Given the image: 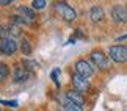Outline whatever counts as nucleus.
<instances>
[{
  "label": "nucleus",
  "mask_w": 127,
  "mask_h": 111,
  "mask_svg": "<svg viewBox=\"0 0 127 111\" xmlns=\"http://www.w3.org/2000/svg\"><path fill=\"white\" fill-rule=\"evenodd\" d=\"M55 11L60 14L66 22H72V21H75V17H77V13L74 11V8L69 6L66 2H57L55 3Z\"/></svg>",
  "instance_id": "1"
},
{
  "label": "nucleus",
  "mask_w": 127,
  "mask_h": 111,
  "mask_svg": "<svg viewBox=\"0 0 127 111\" xmlns=\"http://www.w3.org/2000/svg\"><path fill=\"white\" fill-rule=\"evenodd\" d=\"M90 56H91V61L94 63V66L99 67V69L105 70V69H108V67H110L108 56H107L104 52H100V50H93Z\"/></svg>",
  "instance_id": "2"
},
{
  "label": "nucleus",
  "mask_w": 127,
  "mask_h": 111,
  "mask_svg": "<svg viewBox=\"0 0 127 111\" xmlns=\"http://www.w3.org/2000/svg\"><path fill=\"white\" fill-rule=\"evenodd\" d=\"M108 55L115 63H126L127 61V47L126 45H111L108 50Z\"/></svg>",
  "instance_id": "3"
},
{
  "label": "nucleus",
  "mask_w": 127,
  "mask_h": 111,
  "mask_svg": "<svg viewBox=\"0 0 127 111\" xmlns=\"http://www.w3.org/2000/svg\"><path fill=\"white\" fill-rule=\"evenodd\" d=\"M74 67H75V74L85 77V78H90V77L94 74V67H93L86 60H79V61H75Z\"/></svg>",
  "instance_id": "4"
},
{
  "label": "nucleus",
  "mask_w": 127,
  "mask_h": 111,
  "mask_svg": "<svg viewBox=\"0 0 127 111\" xmlns=\"http://www.w3.org/2000/svg\"><path fill=\"white\" fill-rule=\"evenodd\" d=\"M111 17L116 23H126L127 22V8L124 5H115L111 8Z\"/></svg>",
  "instance_id": "5"
},
{
  "label": "nucleus",
  "mask_w": 127,
  "mask_h": 111,
  "mask_svg": "<svg viewBox=\"0 0 127 111\" xmlns=\"http://www.w3.org/2000/svg\"><path fill=\"white\" fill-rule=\"evenodd\" d=\"M17 50V44L13 38H5V39L0 41V52L6 56H11L14 52Z\"/></svg>",
  "instance_id": "6"
},
{
  "label": "nucleus",
  "mask_w": 127,
  "mask_h": 111,
  "mask_svg": "<svg viewBox=\"0 0 127 111\" xmlns=\"http://www.w3.org/2000/svg\"><path fill=\"white\" fill-rule=\"evenodd\" d=\"M72 86H74L75 91H79L80 94H83L90 89V81H88L85 77H82L79 74H74L72 75Z\"/></svg>",
  "instance_id": "7"
},
{
  "label": "nucleus",
  "mask_w": 127,
  "mask_h": 111,
  "mask_svg": "<svg viewBox=\"0 0 127 111\" xmlns=\"http://www.w3.org/2000/svg\"><path fill=\"white\" fill-rule=\"evenodd\" d=\"M28 70L24 67L22 64H16V67H14V72H13V78L16 83H22V81L28 80Z\"/></svg>",
  "instance_id": "8"
},
{
  "label": "nucleus",
  "mask_w": 127,
  "mask_h": 111,
  "mask_svg": "<svg viewBox=\"0 0 127 111\" xmlns=\"http://www.w3.org/2000/svg\"><path fill=\"white\" fill-rule=\"evenodd\" d=\"M66 100H69V102L74 103V105H79V107H82V105L85 103L83 94H80L79 91H75V89L67 91V92H66Z\"/></svg>",
  "instance_id": "9"
},
{
  "label": "nucleus",
  "mask_w": 127,
  "mask_h": 111,
  "mask_svg": "<svg viewBox=\"0 0 127 111\" xmlns=\"http://www.w3.org/2000/svg\"><path fill=\"white\" fill-rule=\"evenodd\" d=\"M19 13L22 14V22L24 23H30V22H33L35 21V11H33L32 8H28V6H21L17 9Z\"/></svg>",
  "instance_id": "10"
},
{
  "label": "nucleus",
  "mask_w": 127,
  "mask_h": 111,
  "mask_svg": "<svg viewBox=\"0 0 127 111\" xmlns=\"http://www.w3.org/2000/svg\"><path fill=\"white\" fill-rule=\"evenodd\" d=\"M104 16H105V13H104V9H102L100 6H93L91 8V11H90V17H91V21L94 22V23H97V22H100L102 19H104Z\"/></svg>",
  "instance_id": "11"
},
{
  "label": "nucleus",
  "mask_w": 127,
  "mask_h": 111,
  "mask_svg": "<svg viewBox=\"0 0 127 111\" xmlns=\"http://www.w3.org/2000/svg\"><path fill=\"white\" fill-rule=\"evenodd\" d=\"M21 50L24 55H30L32 53V42L27 39V38H24L22 39V44H21Z\"/></svg>",
  "instance_id": "12"
},
{
  "label": "nucleus",
  "mask_w": 127,
  "mask_h": 111,
  "mask_svg": "<svg viewBox=\"0 0 127 111\" xmlns=\"http://www.w3.org/2000/svg\"><path fill=\"white\" fill-rule=\"evenodd\" d=\"M22 66L25 67L27 70H36L38 67H39V64H38L36 61H33V60H24L22 61Z\"/></svg>",
  "instance_id": "13"
},
{
  "label": "nucleus",
  "mask_w": 127,
  "mask_h": 111,
  "mask_svg": "<svg viewBox=\"0 0 127 111\" xmlns=\"http://www.w3.org/2000/svg\"><path fill=\"white\" fill-rule=\"evenodd\" d=\"M8 74H9V69H8V66L5 64V63H2L0 61V81H3L5 78L8 77Z\"/></svg>",
  "instance_id": "14"
},
{
  "label": "nucleus",
  "mask_w": 127,
  "mask_h": 111,
  "mask_svg": "<svg viewBox=\"0 0 127 111\" xmlns=\"http://www.w3.org/2000/svg\"><path fill=\"white\" fill-rule=\"evenodd\" d=\"M64 111H83V108H82V107H79V105H74V103H71L69 100H66Z\"/></svg>",
  "instance_id": "15"
},
{
  "label": "nucleus",
  "mask_w": 127,
  "mask_h": 111,
  "mask_svg": "<svg viewBox=\"0 0 127 111\" xmlns=\"http://www.w3.org/2000/svg\"><path fill=\"white\" fill-rule=\"evenodd\" d=\"M8 30V35H13L14 38H17V36H21V28H19L16 23H14V25H11L9 28H6Z\"/></svg>",
  "instance_id": "16"
},
{
  "label": "nucleus",
  "mask_w": 127,
  "mask_h": 111,
  "mask_svg": "<svg viewBox=\"0 0 127 111\" xmlns=\"http://www.w3.org/2000/svg\"><path fill=\"white\" fill-rule=\"evenodd\" d=\"M46 8V0H33L32 2V9H42Z\"/></svg>",
  "instance_id": "17"
},
{
  "label": "nucleus",
  "mask_w": 127,
  "mask_h": 111,
  "mask_svg": "<svg viewBox=\"0 0 127 111\" xmlns=\"http://www.w3.org/2000/svg\"><path fill=\"white\" fill-rule=\"evenodd\" d=\"M0 103H2V105H6V107H11V108H16L17 105H19L16 100H0Z\"/></svg>",
  "instance_id": "18"
},
{
  "label": "nucleus",
  "mask_w": 127,
  "mask_h": 111,
  "mask_svg": "<svg viewBox=\"0 0 127 111\" xmlns=\"http://www.w3.org/2000/svg\"><path fill=\"white\" fill-rule=\"evenodd\" d=\"M58 74H60V69H55V70H53V72H52V80L55 81L57 86H60V83H58V80H57V78H58Z\"/></svg>",
  "instance_id": "19"
},
{
  "label": "nucleus",
  "mask_w": 127,
  "mask_h": 111,
  "mask_svg": "<svg viewBox=\"0 0 127 111\" xmlns=\"http://www.w3.org/2000/svg\"><path fill=\"white\" fill-rule=\"evenodd\" d=\"M5 38H8V30L0 25V39H5Z\"/></svg>",
  "instance_id": "20"
},
{
  "label": "nucleus",
  "mask_w": 127,
  "mask_h": 111,
  "mask_svg": "<svg viewBox=\"0 0 127 111\" xmlns=\"http://www.w3.org/2000/svg\"><path fill=\"white\" fill-rule=\"evenodd\" d=\"M13 3V0H0V5L2 6H5V5H11Z\"/></svg>",
  "instance_id": "21"
},
{
  "label": "nucleus",
  "mask_w": 127,
  "mask_h": 111,
  "mask_svg": "<svg viewBox=\"0 0 127 111\" xmlns=\"http://www.w3.org/2000/svg\"><path fill=\"white\" fill-rule=\"evenodd\" d=\"M124 39H127V35H124V36H119L116 41H124Z\"/></svg>",
  "instance_id": "22"
},
{
  "label": "nucleus",
  "mask_w": 127,
  "mask_h": 111,
  "mask_svg": "<svg viewBox=\"0 0 127 111\" xmlns=\"http://www.w3.org/2000/svg\"><path fill=\"white\" fill-rule=\"evenodd\" d=\"M61 111H64V110H61Z\"/></svg>",
  "instance_id": "23"
},
{
  "label": "nucleus",
  "mask_w": 127,
  "mask_h": 111,
  "mask_svg": "<svg viewBox=\"0 0 127 111\" xmlns=\"http://www.w3.org/2000/svg\"><path fill=\"white\" fill-rule=\"evenodd\" d=\"M0 111H2V110H0Z\"/></svg>",
  "instance_id": "24"
}]
</instances>
